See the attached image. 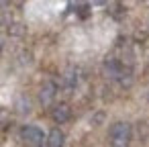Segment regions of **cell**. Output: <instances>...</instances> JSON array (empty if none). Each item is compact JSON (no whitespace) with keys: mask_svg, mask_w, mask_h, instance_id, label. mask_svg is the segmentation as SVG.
<instances>
[{"mask_svg":"<svg viewBox=\"0 0 149 147\" xmlns=\"http://www.w3.org/2000/svg\"><path fill=\"white\" fill-rule=\"evenodd\" d=\"M131 125L129 123H114L110 129V145L112 147H129L131 143Z\"/></svg>","mask_w":149,"mask_h":147,"instance_id":"1","label":"cell"},{"mask_svg":"<svg viewBox=\"0 0 149 147\" xmlns=\"http://www.w3.org/2000/svg\"><path fill=\"white\" fill-rule=\"evenodd\" d=\"M21 139H23V143L29 145V147H41L43 141H45V135H43V131H41L39 127L27 125V127H23V131H21Z\"/></svg>","mask_w":149,"mask_h":147,"instance_id":"2","label":"cell"},{"mask_svg":"<svg viewBox=\"0 0 149 147\" xmlns=\"http://www.w3.org/2000/svg\"><path fill=\"white\" fill-rule=\"evenodd\" d=\"M55 84L53 82H45L43 86H41V90H39V100H41V104L43 106H49L51 102H53V98H55Z\"/></svg>","mask_w":149,"mask_h":147,"instance_id":"3","label":"cell"},{"mask_svg":"<svg viewBox=\"0 0 149 147\" xmlns=\"http://www.w3.org/2000/svg\"><path fill=\"white\" fill-rule=\"evenodd\" d=\"M102 70H104V74H106L108 78H120V76H123V68H120V63H118L116 59H106Z\"/></svg>","mask_w":149,"mask_h":147,"instance_id":"4","label":"cell"},{"mask_svg":"<svg viewBox=\"0 0 149 147\" xmlns=\"http://www.w3.org/2000/svg\"><path fill=\"white\" fill-rule=\"evenodd\" d=\"M70 114H72V110H70L68 104H57V106L53 108V112H51V116H53L55 123H65V121L70 118Z\"/></svg>","mask_w":149,"mask_h":147,"instance_id":"5","label":"cell"},{"mask_svg":"<svg viewBox=\"0 0 149 147\" xmlns=\"http://www.w3.org/2000/svg\"><path fill=\"white\" fill-rule=\"evenodd\" d=\"M47 147H63V133L59 129H53L47 135Z\"/></svg>","mask_w":149,"mask_h":147,"instance_id":"6","label":"cell"},{"mask_svg":"<svg viewBox=\"0 0 149 147\" xmlns=\"http://www.w3.org/2000/svg\"><path fill=\"white\" fill-rule=\"evenodd\" d=\"M25 25H21V23H13L10 27H8V35H13V37H23L25 35Z\"/></svg>","mask_w":149,"mask_h":147,"instance_id":"7","label":"cell"},{"mask_svg":"<svg viewBox=\"0 0 149 147\" xmlns=\"http://www.w3.org/2000/svg\"><path fill=\"white\" fill-rule=\"evenodd\" d=\"M17 108H19V112H21V114H25V112H29V110H31V102L23 96V98L19 100V104H17Z\"/></svg>","mask_w":149,"mask_h":147,"instance_id":"8","label":"cell"},{"mask_svg":"<svg viewBox=\"0 0 149 147\" xmlns=\"http://www.w3.org/2000/svg\"><path fill=\"white\" fill-rule=\"evenodd\" d=\"M63 82H65V86H70V88H72V86H76L78 78L74 76V72H65V74H63Z\"/></svg>","mask_w":149,"mask_h":147,"instance_id":"9","label":"cell"},{"mask_svg":"<svg viewBox=\"0 0 149 147\" xmlns=\"http://www.w3.org/2000/svg\"><path fill=\"white\" fill-rule=\"evenodd\" d=\"M21 63H31V53H23L21 55Z\"/></svg>","mask_w":149,"mask_h":147,"instance_id":"10","label":"cell"},{"mask_svg":"<svg viewBox=\"0 0 149 147\" xmlns=\"http://www.w3.org/2000/svg\"><path fill=\"white\" fill-rule=\"evenodd\" d=\"M8 4V0H0V6H6Z\"/></svg>","mask_w":149,"mask_h":147,"instance_id":"11","label":"cell"},{"mask_svg":"<svg viewBox=\"0 0 149 147\" xmlns=\"http://www.w3.org/2000/svg\"><path fill=\"white\" fill-rule=\"evenodd\" d=\"M2 47H4V45H2V41H0V53H2Z\"/></svg>","mask_w":149,"mask_h":147,"instance_id":"12","label":"cell"}]
</instances>
